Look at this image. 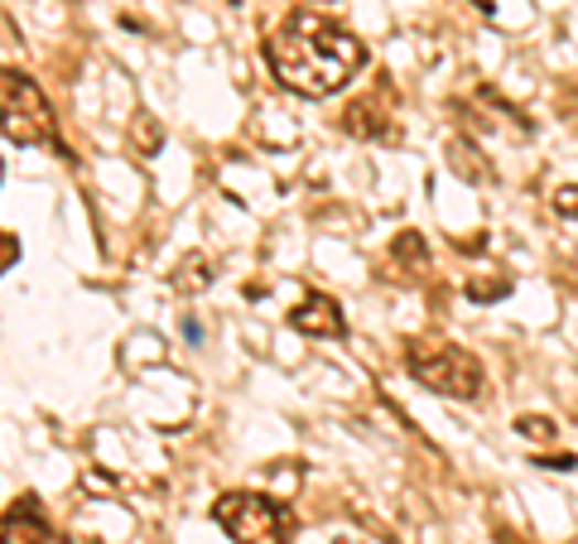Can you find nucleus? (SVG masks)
Segmentation results:
<instances>
[{"label":"nucleus","mask_w":578,"mask_h":544,"mask_svg":"<svg viewBox=\"0 0 578 544\" xmlns=\"http://www.w3.org/2000/svg\"><path fill=\"white\" fill-rule=\"evenodd\" d=\"M266 63L285 92L309 102H328L366 68V44L347 24L328 20L323 10L295 6L266 34Z\"/></svg>","instance_id":"1"},{"label":"nucleus","mask_w":578,"mask_h":544,"mask_svg":"<svg viewBox=\"0 0 578 544\" xmlns=\"http://www.w3.org/2000/svg\"><path fill=\"white\" fill-rule=\"evenodd\" d=\"M410 376L434 395H449V401H478L488 391V371L472 356L463 342H443V338H419L405 352Z\"/></svg>","instance_id":"2"},{"label":"nucleus","mask_w":578,"mask_h":544,"mask_svg":"<svg viewBox=\"0 0 578 544\" xmlns=\"http://www.w3.org/2000/svg\"><path fill=\"white\" fill-rule=\"evenodd\" d=\"M213 521L232 544H289L295 540V511L266 492H222L213 501Z\"/></svg>","instance_id":"3"},{"label":"nucleus","mask_w":578,"mask_h":544,"mask_svg":"<svg viewBox=\"0 0 578 544\" xmlns=\"http://www.w3.org/2000/svg\"><path fill=\"white\" fill-rule=\"evenodd\" d=\"M0 136L15 145H54L58 116L30 73L0 63Z\"/></svg>","instance_id":"4"},{"label":"nucleus","mask_w":578,"mask_h":544,"mask_svg":"<svg viewBox=\"0 0 578 544\" xmlns=\"http://www.w3.org/2000/svg\"><path fill=\"white\" fill-rule=\"evenodd\" d=\"M0 544H58L54 525H49L44 506H39V497H20L15 506L6 511V521H0Z\"/></svg>","instance_id":"5"},{"label":"nucleus","mask_w":578,"mask_h":544,"mask_svg":"<svg viewBox=\"0 0 578 544\" xmlns=\"http://www.w3.org/2000/svg\"><path fill=\"white\" fill-rule=\"evenodd\" d=\"M289 323H295V333H304V338H347L343 303L333 295H319V289L304 295V303L289 313Z\"/></svg>","instance_id":"6"},{"label":"nucleus","mask_w":578,"mask_h":544,"mask_svg":"<svg viewBox=\"0 0 578 544\" xmlns=\"http://www.w3.org/2000/svg\"><path fill=\"white\" fill-rule=\"evenodd\" d=\"M343 130L347 136H357V140H386L390 136V111L381 102H352L347 111H343Z\"/></svg>","instance_id":"7"},{"label":"nucleus","mask_w":578,"mask_h":544,"mask_svg":"<svg viewBox=\"0 0 578 544\" xmlns=\"http://www.w3.org/2000/svg\"><path fill=\"white\" fill-rule=\"evenodd\" d=\"M449 164H453V174H463L468 183H492L496 179V169L488 164V154H482L468 136H453L449 140Z\"/></svg>","instance_id":"8"},{"label":"nucleus","mask_w":578,"mask_h":544,"mask_svg":"<svg viewBox=\"0 0 578 544\" xmlns=\"http://www.w3.org/2000/svg\"><path fill=\"white\" fill-rule=\"evenodd\" d=\"M169 285H174V295H203V289L213 285V256H203V250H189V256L174 265Z\"/></svg>","instance_id":"9"},{"label":"nucleus","mask_w":578,"mask_h":544,"mask_svg":"<svg viewBox=\"0 0 578 544\" xmlns=\"http://www.w3.org/2000/svg\"><path fill=\"white\" fill-rule=\"evenodd\" d=\"M390 260L410 265V270H425V265H429V246H425V236H419L415 227L396 232V242H390Z\"/></svg>","instance_id":"10"},{"label":"nucleus","mask_w":578,"mask_h":544,"mask_svg":"<svg viewBox=\"0 0 578 544\" xmlns=\"http://www.w3.org/2000/svg\"><path fill=\"white\" fill-rule=\"evenodd\" d=\"M511 289H516V285H511L506 275H472V280L463 285V295H468L472 303H502Z\"/></svg>","instance_id":"11"},{"label":"nucleus","mask_w":578,"mask_h":544,"mask_svg":"<svg viewBox=\"0 0 578 544\" xmlns=\"http://www.w3.org/2000/svg\"><path fill=\"white\" fill-rule=\"evenodd\" d=\"M516 434L525 444H555L559 439V424L549 415H516Z\"/></svg>","instance_id":"12"},{"label":"nucleus","mask_w":578,"mask_h":544,"mask_svg":"<svg viewBox=\"0 0 578 544\" xmlns=\"http://www.w3.org/2000/svg\"><path fill=\"white\" fill-rule=\"evenodd\" d=\"M549 207H555V217L578 222V183H559V189L549 193Z\"/></svg>","instance_id":"13"},{"label":"nucleus","mask_w":578,"mask_h":544,"mask_svg":"<svg viewBox=\"0 0 578 544\" xmlns=\"http://www.w3.org/2000/svg\"><path fill=\"white\" fill-rule=\"evenodd\" d=\"M136 126H140V150H144V154L160 150V140H164V136H160V126H154V116H150V111H140V116H136Z\"/></svg>","instance_id":"14"},{"label":"nucleus","mask_w":578,"mask_h":544,"mask_svg":"<svg viewBox=\"0 0 578 544\" xmlns=\"http://www.w3.org/2000/svg\"><path fill=\"white\" fill-rule=\"evenodd\" d=\"M15 260H20V242L10 232H0V275H6Z\"/></svg>","instance_id":"15"},{"label":"nucleus","mask_w":578,"mask_h":544,"mask_svg":"<svg viewBox=\"0 0 578 544\" xmlns=\"http://www.w3.org/2000/svg\"><path fill=\"white\" fill-rule=\"evenodd\" d=\"M535 468H545V472H574V468H578V458H574V454H559V458H535Z\"/></svg>","instance_id":"16"},{"label":"nucleus","mask_w":578,"mask_h":544,"mask_svg":"<svg viewBox=\"0 0 578 544\" xmlns=\"http://www.w3.org/2000/svg\"><path fill=\"white\" fill-rule=\"evenodd\" d=\"M83 487H87V492H97V487H101V492H116V482L107 472H83Z\"/></svg>","instance_id":"17"},{"label":"nucleus","mask_w":578,"mask_h":544,"mask_svg":"<svg viewBox=\"0 0 578 544\" xmlns=\"http://www.w3.org/2000/svg\"><path fill=\"white\" fill-rule=\"evenodd\" d=\"M472 6H478L488 20H496V0H472Z\"/></svg>","instance_id":"18"},{"label":"nucleus","mask_w":578,"mask_h":544,"mask_svg":"<svg viewBox=\"0 0 578 544\" xmlns=\"http://www.w3.org/2000/svg\"><path fill=\"white\" fill-rule=\"evenodd\" d=\"M0 183H6V164H0Z\"/></svg>","instance_id":"19"},{"label":"nucleus","mask_w":578,"mask_h":544,"mask_svg":"<svg viewBox=\"0 0 578 544\" xmlns=\"http://www.w3.org/2000/svg\"><path fill=\"white\" fill-rule=\"evenodd\" d=\"M232 6H242V0H232Z\"/></svg>","instance_id":"20"}]
</instances>
